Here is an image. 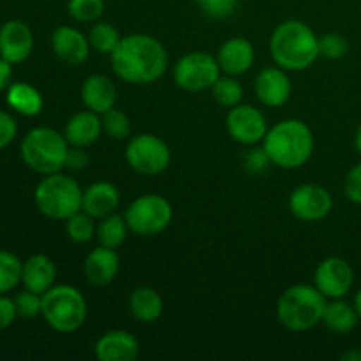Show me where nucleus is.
Masks as SVG:
<instances>
[{"instance_id":"obj_33","label":"nucleus","mask_w":361,"mask_h":361,"mask_svg":"<svg viewBox=\"0 0 361 361\" xmlns=\"http://www.w3.org/2000/svg\"><path fill=\"white\" fill-rule=\"evenodd\" d=\"M102 120V133L111 136L113 140H126L130 134L129 116L120 109L111 108L101 115Z\"/></svg>"},{"instance_id":"obj_12","label":"nucleus","mask_w":361,"mask_h":361,"mask_svg":"<svg viewBox=\"0 0 361 361\" xmlns=\"http://www.w3.org/2000/svg\"><path fill=\"white\" fill-rule=\"evenodd\" d=\"M229 136L242 145H257L268 133V122L263 111L250 104H238L229 109L226 116Z\"/></svg>"},{"instance_id":"obj_10","label":"nucleus","mask_w":361,"mask_h":361,"mask_svg":"<svg viewBox=\"0 0 361 361\" xmlns=\"http://www.w3.org/2000/svg\"><path fill=\"white\" fill-rule=\"evenodd\" d=\"M126 161L140 175H161L171 162V150L164 140L155 134L143 133L129 140L126 147Z\"/></svg>"},{"instance_id":"obj_39","label":"nucleus","mask_w":361,"mask_h":361,"mask_svg":"<svg viewBox=\"0 0 361 361\" xmlns=\"http://www.w3.org/2000/svg\"><path fill=\"white\" fill-rule=\"evenodd\" d=\"M18 134L16 120L6 111H0V150L9 147Z\"/></svg>"},{"instance_id":"obj_29","label":"nucleus","mask_w":361,"mask_h":361,"mask_svg":"<svg viewBox=\"0 0 361 361\" xmlns=\"http://www.w3.org/2000/svg\"><path fill=\"white\" fill-rule=\"evenodd\" d=\"M88 41H90L92 49H95L97 53L111 55L116 46L120 44V41H122V35L113 25L97 21L95 25H92L90 32H88Z\"/></svg>"},{"instance_id":"obj_2","label":"nucleus","mask_w":361,"mask_h":361,"mask_svg":"<svg viewBox=\"0 0 361 361\" xmlns=\"http://www.w3.org/2000/svg\"><path fill=\"white\" fill-rule=\"evenodd\" d=\"M270 53L282 69L305 71L319 59V37L305 21L288 20L271 34Z\"/></svg>"},{"instance_id":"obj_23","label":"nucleus","mask_w":361,"mask_h":361,"mask_svg":"<svg viewBox=\"0 0 361 361\" xmlns=\"http://www.w3.org/2000/svg\"><path fill=\"white\" fill-rule=\"evenodd\" d=\"M120 204V190L111 182H95L83 190L81 210L94 219H104Z\"/></svg>"},{"instance_id":"obj_41","label":"nucleus","mask_w":361,"mask_h":361,"mask_svg":"<svg viewBox=\"0 0 361 361\" xmlns=\"http://www.w3.org/2000/svg\"><path fill=\"white\" fill-rule=\"evenodd\" d=\"M88 154L85 152V148L81 147H69V152H67V161L66 166L71 169H83L88 166Z\"/></svg>"},{"instance_id":"obj_35","label":"nucleus","mask_w":361,"mask_h":361,"mask_svg":"<svg viewBox=\"0 0 361 361\" xmlns=\"http://www.w3.org/2000/svg\"><path fill=\"white\" fill-rule=\"evenodd\" d=\"M14 303H16L18 316L30 319V317H35L41 314L42 295L25 289V291L18 293V295L14 296Z\"/></svg>"},{"instance_id":"obj_26","label":"nucleus","mask_w":361,"mask_h":361,"mask_svg":"<svg viewBox=\"0 0 361 361\" xmlns=\"http://www.w3.org/2000/svg\"><path fill=\"white\" fill-rule=\"evenodd\" d=\"M360 316L355 309V303H349L342 298H335L326 303L323 316V324L334 334H349L358 324Z\"/></svg>"},{"instance_id":"obj_34","label":"nucleus","mask_w":361,"mask_h":361,"mask_svg":"<svg viewBox=\"0 0 361 361\" xmlns=\"http://www.w3.org/2000/svg\"><path fill=\"white\" fill-rule=\"evenodd\" d=\"M348 39L338 32H328L319 37V56H324V59L338 60L348 53Z\"/></svg>"},{"instance_id":"obj_21","label":"nucleus","mask_w":361,"mask_h":361,"mask_svg":"<svg viewBox=\"0 0 361 361\" xmlns=\"http://www.w3.org/2000/svg\"><path fill=\"white\" fill-rule=\"evenodd\" d=\"M81 101L90 111L106 113L115 108L116 87L106 74H90L81 87Z\"/></svg>"},{"instance_id":"obj_11","label":"nucleus","mask_w":361,"mask_h":361,"mask_svg":"<svg viewBox=\"0 0 361 361\" xmlns=\"http://www.w3.org/2000/svg\"><path fill=\"white\" fill-rule=\"evenodd\" d=\"M289 210L303 222H319L330 215L334 197L324 187L316 183H303L296 187L289 196Z\"/></svg>"},{"instance_id":"obj_5","label":"nucleus","mask_w":361,"mask_h":361,"mask_svg":"<svg viewBox=\"0 0 361 361\" xmlns=\"http://www.w3.org/2000/svg\"><path fill=\"white\" fill-rule=\"evenodd\" d=\"M35 207L44 217L51 221L66 222L71 215L81 210L83 204V189L80 183L63 173H51L35 185Z\"/></svg>"},{"instance_id":"obj_22","label":"nucleus","mask_w":361,"mask_h":361,"mask_svg":"<svg viewBox=\"0 0 361 361\" xmlns=\"http://www.w3.org/2000/svg\"><path fill=\"white\" fill-rule=\"evenodd\" d=\"M56 279V267L51 257L44 254H35L30 256L27 261H23L21 268V284L28 291L44 295L49 288L55 286Z\"/></svg>"},{"instance_id":"obj_45","label":"nucleus","mask_w":361,"mask_h":361,"mask_svg":"<svg viewBox=\"0 0 361 361\" xmlns=\"http://www.w3.org/2000/svg\"><path fill=\"white\" fill-rule=\"evenodd\" d=\"M353 303H355V309H356V312H358V316L361 319V289L355 295V302H353Z\"/></svg>"},{"instance_id":"obj_38","label":"nucleus","mask_w":361,"mask_h":361,"mask_svg":"<svg viewBox=\"0 0 361 361\" xmlns=\"http://www.w3.org/2000/svg\"><path fill=\"white\" fill-rule=\"evenodd\" d=\"M243 164H245V169L250 173V175H259V173H263L271 162L270 159H268L267 152H264L263 147L261 148L254 147L245 154Z\"/></svg>"},{"instance_id":"obj_25","label":"nucleus","mask_w":361,"mask_h":361,"mask_svg":"<svg viewBox=\"0 0 361 361\" xmlns=\"http://www.w3.org/2000/svg\"><path fill=\"white\" fill-rule=\"evenodd\" d=\"M6 101L9 108L20 113L23 116H35L42 111V101L41 92L32 85L25 83V81H14L9 85L6 94Z\"/></svg>"},{"instance_id":"obj_28","label":"nucleus","mask_w":361,"mask_h":361,"mask_svg":"<svg viewBox=\"0 0 361 361\" xmlns=\"http://www.w3.org/2000/svg\"><path fill=\"white\" fill-rule=\"evenodd\" d=\"M212 95H214L215 102L222 108H235V106L242 104L243 99V87L235 76H229V74H224L219 78L214 83V87L210 88Z\"/></svg>"},{"instance_id":"obj_6","label":"nucleus","mask_w":361,"mask_h":361,"mask_svg":"<svg viewBox=\"0 0 361 361\" xmlns=\"http://www.w3.org/2000/svg\"><path fill=\"white\" fill-rule=\"evenodd\" d=\"M69 143L66 136L49 127H35L21 140L20 154L25 164L39 175H51L66 168Z\"/></svg>"},{"instance_id":"obj_43","label":"nucleus","mask_w":361,"mask_h":361,"mask_svg":"<svg viewBox=\"0 0 361 361\" xmlns=\"http://www.w3.org/2000/svg\"><path fill=\"white\" fill-rule=\"evenodd\" d=\"M342 361H361V349H351L342 355Z\"/></svg>"},{"instance_id":"obj_8","label":"nucleus","mask_w":361,"mask_h":361,"mask_svg":"<svg viewBox=\"0 0 361 361\" xmlns=\"http://www.w3.org/2000/svg\"><path fill=\"white\" fill-rule=\"evenodd\" d=\"M123 219L134 235L155 236L171 224L173 207L159 194H143L127 207Z\"/></svg>"},{"instance_id":"obj_18","label":"nucleus","mask_w":361,"mask_h":361,"mask_svg":"<svg viewBox=\"0 0 361 361\" xmlns=\"http://www.w3.org/2000/svg\"><path fill=\"white\" fill-rule=\"evenodd\" d=\"M256 51L249 39L231 37L219 48L217 62L221 71L229 76H240L252 67Z\"/></svg>"},{"instance_id":"obj_24","label":"nucleus","mask_w":361,"mask_h":361,"mask_svg":"<svg viewBox=\"0 0 361 361\" xmlns=\"http://www.w3.org/2000/svg\"><path fill=\"white\" fill-rule=\"evenodd\" d=\"M129 310L134 319L140 321V323L150 324L155 323L162 316L164 302H162V296L154 288L141 286V288H136L130 293Z\"/></svg>"},{"instance_id":"obj_1","label":"nucleus","mask_w":361,"mask_h":361,"mask_svg":"<svg viewBox=\"0 0 361 361\" xmlns=\"http://www.w3.org/2000/svg\"><path fill=\"white\" fill-rule=\"evenodd\" d=\"M113 73L130 85H150L164 76L169 56L154 35L129 34L111 53Z\"/></svg>"},{"instance_id":"obj_32","label":"nucleus","mask_w":361,"mask_h":361,"mask_svg":"<svg viewBox=\"0 0 361 361\" xmlns=\"http://www.w3.org/2000/svg\"><path fill=\"white\" fill-rule=\"evenodd\" d=\"M67 13L80 23H94L104 13V0H67Z\"/></svg>"},{"instance_id":"obj_19","label":"nucleus","mask_w":361,"mask_h":361,"mask_svg":"<svg viewBox=\"0 0 361 361\" xmlns=\"http://www.w3.org/2000/svg\"><path fill=\"white\" fill-rule=\"evenodd\" d=\"M120 270V257L116 249L99 245L88 252L83 263V271L92 286H108L115 281Z\"/></svg>"},{"instance_id":"obj_7","label":"nucleus","mask_w":361,"mask_h":361,"mask_svg":"<svg viewBox=\"0 0 361 361\" xmlns=\"http://www.w3.org/2000/svg\"><path fill=\"white\" fill-rule=\"evenodd\" d=\"M88 305L83 293L74 286L59 284L42 295L41 316L59 334H74L87 321Z\"/></svg>"},{"instance_id":"obj_37","label":"nucleus","mask_w":361,"mask_h":361,"mask_svg":"<svg viewBox=\"0 0 361 361\" xmlns=\"http://www.w3.org/2000/svg\"><path fill=\"white\" fill-rule=\"evenodd\" d=\"M344 192L351 203L360 204L361 207V162L353 166L348 171L344 180Z\"/></svg>"},{"instance_id":"obj_9","label":"nucleus","mask_w":361,"mask_h":361,"mask_svg":"<svg viewBox=\"0 0 361 361\" xmlns=\"http://www.w3.org/2000/svg\"><path fill=\"white\" fill-rule=\"evenodd\" d=\"M221 74L222 71L217 56L207 51L187 53L173 67V80L176 87L190 94L210 90Z\"/></svg>"},{"instance_id":"obj_17","label":"nucleus","mask_w":361,"mask_h":361,"mask_svg":"<svg viewBox=\"0 0 361 361\" xmlns=\"http://www.w3.org/2000/svg\"><path fill=\"white\" fill-rule=\"evenodd\" d=\"M94 353L99 361H134L140 356V341L126 330H111L97 338Z\"/></svg>"},{"instance_id":"obj_3","label":"nucleus","mask_w":361,"mask_h":361,"mask_svg":"<svg viewBox=\"0 0 361 361\" xmlns=\"http://www.w3.org/2000/svg\"><path fill=\"white\" fill-rule=\"evenodd\" d=\"M263 148L274 166L282 169H298L312 157L314 134L302 120H282L268 129Z\"/></svg>"},{"instance_id":"obj_27","label":"nucleus","mask_w":361,"mask_h":361,"mask_svg":"<svg viewBox=\"0 0 361 361\" xmlns=\"http://www.w3.org/2000/svg\"><path fill=\"white\" fill-rule=\"evenodd\" d=\"M127 231H129V228H127L123 215L109 214L104 219H101L95 236H97L101 245L109 247V249H118L126 242Z\"/></svg>"},{"instance_id":"obj_16","label":"nucleus","mask_w":361,"mask_h":361,"mask_svg":"<svg viewBox=\"0 0 361 361\" xmlns=\"http://www.w3.org/2000/svg\"><path fill=\"white\" fill-rule=\"evenodd\" d=\"M51 48L56 59L67 66H80L90 55V41L88 35L74 27H59L51 35Z\"/></svg>"},{"instance_id":"obj_36","label":"nucleus","mask_w":361,"mask_h":361,"mask_svg":"<svg viewBox=\"0 0 361 361\" xmlns=\"http://www.w3.org/2000/svg\"><path fill=\"white\" fill-rule=\"evenodd\" d=\"M200 9L210 18H228L235 13L238 0H196Z\"/></svg>"},{"instance_id":"obj_30","label":"nucleus","mask_w":361,"mask_h":361,"mask_svg":"<svg viewBox=\"0 0 361 361\" xmlns=\"http://www.w3.org/2000/svg\"><path fill=\"white\" fill-rule=\"evenodd\" d=\"M66 233L74 243H88L97 233L95 219L83 210L76 212L66 221Z\"/></svg>"},{"instance_id":"obj_40","label":"nucleus","mask_w":361,"mask_h":361,"mask_svg":"<svg viewBox=\"0 0 361 361\" xmlns=\"http://www.w3.org/2000/svg\"><path fill=\"white\" fill-rule=\"evenodd\" d=\"M18 310L14 300L7 298L6 295H0V330H6L16 321Z\"/></svg>"},{"instance_id":"obj_46","label":"nucleus","mask_w":361,"mask_h":361,"mask_svg":"<svg viewBox=\"0 0 361 361\" xmlns=\"http://www.w3.org/2000/svg\"><path fill=\"white\" fill-rule=\"evenodd\" d=\"M360 18H361V9H360Z\"/></svg>"},{"instance_id":"obj_15","label":"nucleus","mask_w":361,"mask_h":361,"mask_svg":"<svg viewBox=\"0 0 361 361\" xmlns=\"http://www.w3.org/2000/svg\"><path fill=\"white\" fill-rule=\"evenodd\" d=\"M34 34L21 20H9L0 27V56L7 62L21 63L30 56Z\"/></svg>"},{"instance_id":"obj_44","label":"nucleus","mask_w":361,"mask_h":361,"mask_svg":"<svg viewBox=\"0 0 361 361\" xmlns=\"http://www.w3.org/2000/svg\"><path fill=\"white\" fill-rule=\"evenodd\" d=\"M355 148L361 157V123L358 126V129H356V134H355Z\"/></svg>"},{"instance_id":"obj_4","label":"nucleus","mask_w":361,"mask_h":361,"mask_svg":"<svg viewBox=\"0 0 361 361\" xmlns=\"http://www.w3.org/2000/svg\"><path fill=\"white\" fill-rule=\"evenodd\" d=\"M326 303V296L316 286L295 284L282 293L275 314L286 330L300 334L323 323Z\"/></svg>"},{"instance_id":"obj_31","label":"nucleus","mask_w":361,"mask_h":361,"mask_svg":"<svg viewBox=\"0 0 361 361\" xmlns=\"http://www.w3.org/2000/svg\"><path fill=\"white\" fill-rule=\"evenodd\" d=\"M23 261L7 250H0V295H7L21 282Z\"/></svg>"},{"instance_id":"obj_20","label":"nucleus","mask_w":361,"mask_h":361,"mask_svg":"<svg viewBox=\"0 0 361 361\" xmlns=\"http://www.w3.org/2000/svg\"><path fill=\"white\" fill-rule=\"evenodd\" d=\"M102 133V120L99 113L85 109L78 111L67 120L63 136H66L69 147H81L87 148L94 145L101 137Z\"/></svg>"},{"instance_id":"obj_42","label":"nucleus","mask_w":361,"mask_h":361,"mask_svg":"<svg viewBox=\"0 0 361 361\" xmlns=\"http://www.w3.org/2000/svg\"><path fill=\"white\" fill-rule=\"evenodd\" d=\"M13 83V63L0 56V92L7 90Z\"/></svg>"},{"instance_id":"obj_14","label":"nucleus","mask_w":361,"mask_h":361,"mask_svg":"<svg viewBox=\"0 0 361 361\" xmlns=\"http://www.w3.org/2000/svg\"><path fill=\"white\" fill-rule=\"evenodd\" d=\"M254 92L261 104L268 108H281L289 101L293 92V83L288 73L282 67H267L259 71L254 81Z\"/></svg>"},{"instance_id":"obj_13","label":"nucleus","mask_w":361,"mask_h":361,"mask_svg":"<svg viewBox=\"0 0 361 361\" xmlns=\"http://www.w3.org/2000/svg\"><path fill=\"white\" fill-rule=\"evenodd\" d=\"M355 271L344 257L331 256L321 261L314 271V286L326 298H344L353 288Z\"/></svg>"}]
</instances>
